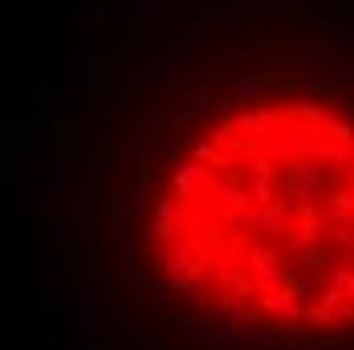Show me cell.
<instances>
[{
	"label": "cell",
	"instance_id": "1",
	"mask_svg": "<svg viewBox=\"0 0 354 350\" xmlns=\"http://www.w3.org/2000/svg\"><path fill=\"white\" fill-rule=\"evenodd\" d=\"M171 187H176V200L179 204H204L208 196L220 192V179L208 163H200V159H192V163H176V172H171Z\"/></svg>",
	"mask_w": 354,
	"mask_h": 350
},
{
	"label": "cell",
	"instance_id": "2",
	"mask_svg": "<svg viewBox=\"0 0 354 350\" xmlns=\"http://www.w3.org/2000/svg\"><path fill=\"white\" fill-rule=\"evenodd\" d=\"M318 135H326V131H310V127L281 131L277 139L265 142V151H269L273 159H281V163H301V159H314V151H318Z\"/></svg>",
	"mask_w": 354,
	"mask_h": 350
},
{
	"label": "cell",
	"instance_id": "3",
	"mask_svg": "<svg viewBox=\"0 0 354 350\" xmlns=\"http://www.w3.org/2000/svg\"><path fill=\"white\" fill-rule=\"evenodd\" d=\"M281 187H285V200H322L330 179L322 172H314V159H301V163H289Z\"/></svg>",
	"mask_w": 354,
	"mask_h": 350
},
{
	"label": "cell",
	"instance_id": "4",
	"mask_svg": "<svg viewBox=\"0 0 354 350\" xmlns=\"http://www.w3.org/2000/svg\"><path fill=\"white\" fill-rule=\"evenodd\" d=\"M245 265H248V277L257 281V289H261V293H265V289H277V285H285V281H289V273L281 269V248H257V245H248Z\"/></svg>",
	"mask_w": 354,
	"mask_h": 350
},
{
	"label": "cell",
	"instance_id": "5",
	"mask_svg": "<svg viewBox=\"0 0 354 350\" xmlns=\"http://www.w3.org/2000/svg\"><path fill=\"white\" fill-rule=\"evenodd\" d=\"M257 306L265 310V314H273V317H297L306 314L301 310V293L293 289V281H285V285H277V289H265V293H257Z\"/></svg>",
	"mask_w": 354,
	"mask_h": 350
},
{
	"label": "cell",
	"instance_id": "6",
	"mask_svg": "<svg viewBox=\"0 0 354 350\" xmlns=\"http://www.w3.org/2000/svg\"><path fill=\"white\" fill-rule=\"evenodd\" d=\"M77 322L90 334H102V289H98V281H86L77 289Z\"/></svg>",
	"mask_w": 354,
	"mask_h": 350
},
{
	"label": "cell",
	"instance_id": "7",
	"mask_svg": "<svg viewBox=\"0 0 354 350\" xmlns=\"http://www.w3.org/2000/svg\"><path fill=\"white\" fill-rule=\"evenodd\" d=\"M318 241H322V220H297V224L285 232L281 248L285 252H293V257H301L306 248H314Z\"/></svg>",
	"mask_w": 354,
	"mask_h": 350
},
{
	"label": "cell",
	"instance_id": "8",
	"mask_svg": "<svg viewBox=\"0 0 354 350\" xmlns=\"http://www.w3.org/2000/svg\"><path fill=\"white\" fill-rule=\"evenodd\" d=\"M45 196H49V216H53V245H62V220H66V187H62L57 159H53V179H49Z\"/></svg>",
	"mask_w": 354,
	"mask_h": 350
},
{
	"label": "cell",
	"instance_id": "9",
	"mask_svg": "<svg viewBox=\"0 0 354 350\" xmlns=\"http://www.w3.org/2000/svg\"><path fill=\"white\" fill-rule=\"evenodd\" d=\"M179 232H176V196H163V200H155V241L159 248L171 245Z\"/></svg>",
	"mask_w": 354,
	"mask_h": 350
},
{
	"label": "cell",
	"instance_id": "10",
	"mask_svg": "<svg viewBox=\"0 0 354 350\" xmlns=\"http://www.w3.org/2000/svg\"><path fill=\"white\" fill-rule=\"evenodd\" d=\"M204 224H208V216L196 208V204H179V200H176V232H179V237H187V241H192L196 232H204Z\"/></svg>",
	"mask_w": 354,
	"mask_h": 350
},
{
	"label": "cell",
	"instance_id": "11",
	"mask_svg": "<svg viewBox=\"0 0 354 350\" xmlns=\"http://www.w3.org/2000/svg\"><path fill=\"white\" fill-rule=\"evenodd\" d=\"M204 338L212 342L216 350H232V347H241V330H232L224 317H216V326H208L204 330Z\"/></svg>",
	"mask_w": 354,
	"mask_h": 350
},
{
	"label": "cell",
	"instance_id": "12",
	"mask_svg": "<svg viewBox=\"0 0 354 350\" xmlns=\"http://www.w3.org/2000/svg\"><path fill=\"white\" fill-rule=\"evenodd\" d=\"M281 196H277V183L273 179H265V175H257V183H252V208H273Z\"/></svg>",
	"mask_w": 354,
	"mask_h": 350
},
{
	"label": "cell",
	"instance_id": "13",
	"mask_svg": "<svg viewBox=\"0 0 354 350\" xmlns=\"http://www.w3.org/2000/svg\"><path fill=\"white\" fill-rule=\"evenodd\" d=\"M216 200H220L224 208H232V212L252 208V192H245V187H220V192H216Z\"/></svg>",
	"mask_w": 354,
	"mask_h": 350
},
{
	"label": "cell",
	"instance_id": "14",
	"mask_svg": "<svg viewBox=\"0 0 354 350\" xmlns=\"http://www.w3.org/2000/svg\"><path fill=\"white\" fill-rule=\"evenodd\" d=\"M326 139L354 147V122H351V118H334V114H330V122H326Z\"/></svg>",
	"mask_w": 354,
	"mask_h": 350
},
{
	"label": "cell",
	"instance_id": "15",
	"mask_svg": "<svg viewBox=\"0 0 354 350\" xmlns=\"http://www.w3.org/2000/svg\"><path fill=\"white\" fill-rule=\"evenodd\" d=\"M241 310H248V302L241 297V293H224V297H216V317H232V314H241Z\"/></svg>",
	"mask_w": 354,
	"mask_h": 350
},
{
	"label": "cell",
	"instance_id": "16",
	"mask_svg": "<svg viewBox=\"0 0 354 350\" xmlns=\"http://www.w3.org/2000/svg\"><path fill=\"white\" fill-rule=\"evenodd\" d=\"M216 273H220L224 285H232V281L241 277V257H236V252H232V257H216Z\"/></svg>",
	"mask_w": 354,
	"mask_h": 350
},
{
	"label": "cell",
	"instance_id": "17",
	"mask_svg": "<svg viewBox=\"0 0 354 350\" xmlns=\"http://www.w3.org/2000/svg\"><path fill=\"white\" fill-rule=\"evenodd\" d=\"M330 208L338 216H354V187H342V192H330Z\"/></svg>",
	"mask_w": 354,
	"mask_h": 350
},
{
	"label": "cell",
	"instance_id": "18",
	"mask_svg": "<svg viewBox=\"0 0 354 350\" xmlns=\"http://www.w3.org/2000/svg\"><path fill=\"white\" fill-rule=\"evenodd\" d=\"M306 317H310V326H334V306L318 302V306H310V310H306Z\"/></svg>",
	"mask_w": 354,
	"mask_h": 350
},
{
	"label": "cell",
	"instance_id": "19",
	"mask_svg": "<svg viewBox=\"0 0 354 350\" xmlns=\"http://www.w3.org/2000/svg\"><path fill=\"white\" fill-rule=\"evenodd\" d=\"M285 347L289 350H314V347H322V338L310 334V330H306V334H285Z\"/></svg>",
	"mask_w": 354,
	"mask_h": 350
},
{
	"label": "cell",
	"instance_id": "20",
	"mask_svg": "<svg viewBox=\"0 0 354 350\" xmlns=\"http://www.w3.org/2000/svg\"><path fill=\"white\" fill-rule=\"evenodd\" d=\"M163 151H167V159H171V163H179V159H183V151H187L183 135H176V131H171V135H163Z\"/></svg>",
	"mask_w": 354,
	"mask_h": 350
},
{
	"label": "cell",
	"instance_id": "21",
	"mask_svg": "<svg viewBox=\"0 0 354 350\" xmlns=\"http://www.w3.org/2000/svg\"><path fill=\"white\" fill-rule=\"evenodd\" d=\"M102 216H110V220H122V216H131V212H127V200H122V196H106Z\"/></svg>",
	"mask_w": 354,
	"mask_h": 350
},
{
	"label": "cell",
	"instance_id": "22",
	"mask_svg": "<svg viewBox=\"0 0 354 350\" xmlns=\"http://www.w3.org/2000/svg\"><path fill=\"white\" fill-rule=\"evenodd\" d=\"M135 163H139L142 187H147V183H151V175H155V159H151V151H139V155H135Z\"/></svg>",
	"mask_w": 354,
	"mask_h": 350
},
{
	"label": "cell",
	"instance_id": "23",
	"mask_svg": "<svg viewBox=\"0 0 354 350\" xmlns=\"http://www.w3.org/2000/svg\"><path fill=\"white\" fill-rule=\"evenodd\" d=\"M228 289H232V293H241L245 302H248V297H257V293H261V289H257V281H252V277H236L232 285H228Z\"/></svg>",
	"mask_w": 354,
	"mask_h": 350
},
{
	"label": "cell",
	"instance_id": "24",
	"mask_svg": "<svg viewBox=\"0 0 354 350\" xmlns=\"http://www.w3.org/2000/svg\"><path fill=\"white\" fill-rule=\"evenodd\" d=\"M171 289H176V293H196L200 285H196V277H192V273H179V277H171Z\"/></svg>",
	"mask_w": 354,
	"mask_h": 350
},
{
	"label": "cell",
	"instance_id": "25",
	"mask_svg": "<svg viewBox=\"0 0 354 350\" xmlns=\"http://www.w3.org/2000/svg\"><path fill=\"white\" fill-rule=\"evenodd\" d=\"M252 172L265 175V179H273V163H269V159H252Z\"/></svg>",
	"mask_w": 354,
	"mask_h": 350
},
{
	"label": "cell",
	"instance_id": "26",
	"mask_svg": "<svg viewBox=\"0 0 354 350\" xmlns=\"http://www.w3.org/2000/svg\"><path fill=\"white\" fill-rule=\"evenodd\" d=\"M179 326H183V330H200V322H196L192 314H179Z\"/></svg>",
	"mask_w": 354,
	"mask_h": 350
},
{
	"label": "cell",
	"instance_id": "27",
	"mask_svg": "<svg viewBox=\"0 0 354 350\" xmlns=\"http://www.w3.org/2000/svg\"><path fill=\"white\" fill-rule=\"evenodd\" d=\"M147 350H163V342H147Z\"/></svg>",
	"mask_w": 354,
	"mask_h": 350
},
{
	"label": "cell",
	"instance_id": "28",
	"mask_svg": "<svg viewBox=\"0 0 354 350\" xmlns=\"http://www.w3.org/2000/svg\"><path fill=\"white\" fill-rule=\"evenodd\" d=\"M82 350H102V347H98V342H90V347H82Z\"/></svg>",
	"mask_w": 354,
	"mask_h": 350
}]
</instances>
